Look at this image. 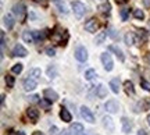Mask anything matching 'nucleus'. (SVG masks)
Returning a JSON list of instances; mask_svg holds the SVG:
<instances>
[{
  "mask_svg": "<svg viewBox=\"0 0 150 135\" xmlns=\"http://www.w3.org/2000/svg\"><path fill=\"white\" fill-rule=\"evenodd\" d=\"M72 10H74V14L76 18H82L86 11V7H85V4L81 3V1H74V3H72Z\"/></svg>",
  "mask_w": 150,
  "mask_h": 135,
  "instance_id": "obj_1",
  "label": "nucleus"
},
{
  "mask_svg": "<svg viewBox=\"0 0 150 135\" xmlns=\"http://www.w3.org/2000/svg\"><path fill=\"white\" fill-rule=\"evenodd\" d=\"M13 13L16 14L21 21H24L25 20V14H27V10H25V6L22 4V3H20V4H16L14 7H13Z\"/></svg>",
  "mask_w": 150,
  "mask_h": 135,
  "instance_id": "obj_2",
  "label": "nucleus"
},
{
  "mask_svg": "<svg viewBox=\"0 0 150 135\" xmlns=\"http://www.w3.org/2000/svg\"><path fill=\"white\" fill-rule=\"evenodd\" d=\"M81 117L85 120V121L91 123V124L92 123H95V116L92 114V112L86 107V106H82V107H81Z\"/></svg>",
  "mask_w": 150,
  "mask_h": 135,
  "instance_id": "obj_3",
  "label": "nucleus"
},
{
  "mask_svg": "<svg viewBox=\"0 0 150 135\" xmlns=\"http://www.w3.org/2000/svg\"><path fill=\"white\" fill-rule=\"evenodd\" d=\"M75 57L79 61H86L88 60V50L83 46H76V49H75Z\"/></svg>",
  "mask_w": 150,
  "mask_h": 135,
  "instance_id": "obj_4",
  "label": "nucleus"
},
{
  "mask_svg": "<svg viewBox=\"0 0 150 135\" xmlns=\"http://www.w3.org/2000/svg\"><path fill=\"white\" fill-rule=\"evenodd\" d=\"M102 63H103V65H104L106 71H111L112 67H114V63H112V60H111V56H110L107 52L102 54Z\"/></svg>",
  "mask_w": 150,
  "mask_h": 135,
  "instance_id": "obj_5",
  "label": "nucleus"
},
{
  "mask_svg": "<svg viewBox=\"0 0 150 135\" xmlns=\"http://www.w3.org/2000/svg\"><path fill=\"white\" fill-rule=\"evenodd\" d=\"M43 95H45V97H46L50 103L56 102V100L59 99V93L56 91H53V89H45V91H43Z\"/></svg>",
  "mask_w": 150,
  "mask_h": 135,
  "instance_id": "obj_6",
  "label": "nucleus"
},
{
  "mask_svg": "<svg viewBox=\"0 0 150 135\" xmlns=\"http://www.w3.org/2000/svg\"><path fill=\"white\" fill-rule=\"evenodd\" d=\"M104 107H106V110H107L108 113L114 114L120 110V104H118V102H115V100H108V102L104 104Z\"/></svg>",
  "mask_w": 150,
  "mask_h": 135,
  "instance_id": "obj_7",
  "label": "nucleus"
},
{
  "mask_svg": "<svg viewBox=\"0 0 150 135\" xmlns=\"http://www.w3.org/2000/svg\"><path fill=\"white\" fill-rule=\"evenodd\" d=\"M121 124H122V131L125 132V134H129L131 131H132V127H134V124H132V121L129 119H127V117H122L121 119Z\"/></svg>",
  "mask_w": 150,
  "mask_h": 135,
  "instance_id": "obj_8",
  "label": "nucleus"
},
{
  "mask_svg": "<svg viewBox=\"0 0 150 135\" xmlns=\"http://www.w3.org/2000/svg\"><path fill=\"white\" fill-rule=\"evenodd\" d=\"M97 28H99V24L96 22V20H95V18H91L89 21H86L85 29L88 31V32H96Z\"/></svg>",
  "mask_w": 150,
  "mask_h": 135,
  "instance_id": "obj_9",
  "label": "nucleus"
},
{
  "mask_svg": "<svg viewBox=\"0 0 150 135\" xmlns=\"http://www.w3.org/2000/svg\"><path fill=\"white\" fill-rule=\"evenodd\" d=\"M13 54H14V56H18V57H25L28 54V52L22 45H16L14 49H13Z\"/></svg>",
  "mask_w": 150,
  "mask_h": 135,
  "instance_id": "obj_10",
  "label": "nucleus"
},
{
  "mask_svg": "<svg viewBox=\"0 0 150 135\" xmlns=\"http://www.w3.org/2000/svg\"><path fill=\"white\" fill-rule=\"evenodd\" d=\"M103 125H104V128H106L108 132H114V130H115L111 117H108V116H104V117H103Z\"/></svg>",
  "mask_w": 150,
  "mask_h": 135,
  "instance_id": "obj_11",
  "label": "nucleus"
},
{
  "mask_svg": "<svg viewBox=\"0 0 150 135\" xmlns=\"http://www.w3.org/2000/svg\"><path fill=\"white\" fill-rule=\"evenodd\" d=\"M36 84H38V81H35V80H32V78H29L28 77L27 80L24 81V89L25 91H33L35 88H36Z\"/></svg>",
  "mask_w": 150,
  "mask_h": 135,
  "instance_id": "obj_12",
  "label": "nucleus"
},
{
  "mask_svg": "<svg viewBox=\"0 0 150 135\" xmlns=\"http://www.w3.org/2000/svg\"><path fill=\"white\" fill-rule=\"evenodd\" d=\"M108 50L114 52V53H115V56L118 57V60H120V61H124V60H125V57H124V53H122V50H121L120 48H117L115 45H111V46H108Z\"/></svg>",
  "mask_w": 150,
  "mask_h": 135,
  "instance_id": "obj_13",
  "label": "nucleus"
},
{
  "mask_svg": "<svg viewBox=\"0 0 150 135\" xmlns=\"http://www.w3.org/2000/svg\"><path fill=\"white\" fill-rule=\"evenodd\" d=\"M27 114H28V117L32 120V123H36L38 119H39V112H38L36 109H33V107L28 109V110H27Z\"/></svg>",
  "mask_w": 150,
  "mask_h": 135,
  "instance_id": "obj_14",
  "label": "nucleus"
},
{
  "mask_svg": "<svg viewBox=\"0 0 150 135\" xmlns=\"http://www.w3.org/2000/svg\"><path fill=\"white\" fill-rule=\"evenodd\" d=\"M70 131H71V132H72L74 135L82 134V132H83V125L79 124V123H74V124L70 127Z\"/></svg>",
  "mask_w": 150,
  "mask_h": 135,
  "instance_id": "obj_15",
  "label": "nucleus"
},
{
  "mask_svg": "<svg viewBox=\"0 0 150 135\" xmlns=\"http://www.w3.org/2000/svg\"><path fill=\"white\" fill-rule=\"evenodd\" d=\"M60 117H61V120L63 121H65V123H70L71 121V113L67 110V109H64V107H61V112H60Z\"/></svg>",
  "mask_w": 150,
  "mask_h": 135,
  "instance_id": "obj_16",
  "label": "nucleus"
},
{
  "mask_svg": "<svg viewBox=\"0 0 150 135\" xmlns=\"http://www.w3.org/2000/svg\"><path fill=\"white\" fill-rule=\"evenodd\" d=\"M53 3L59 7L60 13H63V14H67V13H68V10H67V4H65L63 0H53Z\"/></svg>",
  "mask_w": 150,
  "mask_h": 135,
  "instance_id": "obj_17",
  "label": "nucleus"
},
{
  "mask_svg": "<svg viewBox=\"0 0 150 135\" xmlns=\"http://www.w3.org/2000/svg\"><path fill=\"white\" fill-rule=\"evenodd\" d=\"M110 88H111V91L114 93H118L120 92V80L118 78H112L110 81Z\"/></svg>",
  "mask_w": 150,
  "mask_h": 135,
  "instance_id": "obj_18",
  "label": "nucleus"
},
{
  "mask_svg": "<svg viewBox=\"0 0 150 135\" xmlns=\"http://www.w3.org/2000/svg\"><path fill=\"white\" fill-rule=\"evenodd\" d=\"M124 41H125V45L127 46H132V45L135 43V35L134 33H125V36H124Z\"/></svg>",
  "mask_w": 150,
  "mask_h": 135,
  "instance_id": "obj_19",
  "label": "nucleus"
},
{
  "mask_svg": "<svg viewBox=\"0 0 150 135\" xmlns=\"http://www.w3.org/2000/svg\"><path fill=\"white\" fill-rule=\"evenodd\" d=\"M28 77L35 80V81H38V80L40 78V68H32V70L28 72Z\"/></svg>",
  "mask_w": 150,
  "mask_h": 135,
  "instance_id": "obj_20",
  "label": "nucleus"
},
{
  "mask_svg": "<svg viewBox=\"0 0 150 135\" xmlns=\"http://www.w3.org/2000/svg\"><path fill=\"white\" fill-rule=\"evenodd\" d=\"M124 88H125V92L128 95H135V88H134V84L131 81H125L124 82Z\"/></svg>",
  "mask_w": 150,
  "mask_h": 135,
  "instance_id": "obj_21",
  "label": "nucleus"
},
{
  "mask_svg": "<svg viewBox=\"0 0 150 135\" xmlns=\"http://www.w3.org/2000/svg\"><path fill=\"white\" fill-rule=\"evenodd\" d=\"M4 25L7 27V29H11V28L14 27V18H13V16H10V14H7V16H4Z\"/></svg>",
  "mask_w": 150,
  "mask_h": 135,
  "instance_id": "obj_22",
  "label": "nucleus"
},
{
  "mask_svg": "<svg viewBox=\"0 0 150 135\" xmlns=\"http://www.w3.org/2000/svg\"><path fill=\"white\" fill-rule=\"evenodd\" d=\"M96 95L99 97H106L107 96V88L104 87V85H99V87H97V91H96Z\"/></svg>",
  "mask_w": 150,
  "mask_h": 135,
  "instance_id": "obj_23",
  "label": "nucleus"
},
{
  "mask_svg": "<svg viewBox=\"0 0 150 135\" xmlns=\"http://www.w3.org/2000/svg\"><path fill=\"white\" fill-rule=\"evenodd\" d=\"M22 39H24L27 43H32L33 41H35V38H33V33L29 32V31H25V32L22 33Z\"/></svg>",
  "mask_w": 150,
  "mask_h": 135,
  "instance_id": "obj_24",
  "label": "nucleus"
},
{
  "mask_svg": "<svg viewBox=\"0 0 150 135\" xmlns=\"http://www.w3.org/2000/svg\"><path fill=\"white\" fill-rule=\"evenodd\" d=\"M99 10L102 11L103 14H108V13H110V10H111V6L108 4V3H103V4L99 6Z\"/></svg>",
  "mask_w": 150,
  "mask_h": 135,
  "instance_id": "obj_25",
  "label": "nucleus"
},
{
  "mask_svg": "<svg viewBox=\"0 0 150 135\" xmlns=\"http://www.w3.org/2000/svg\"><path fill=\"white\" fill-rule=\"evenodd\" d=\"M106 36H107V33H106V32H100L96 36V39H95V43H96V45H102L103 41L106 39Z\"/></svg>",
  "mask_w": 150,
  "mask_h": 135,
  "instance_id": "obj_26",
  "label": "nucleus"
},
{
  "mask_svg": "<svg viewBox=\"0 0 150 135\" xmlns=\"http://www.w3.org/2000/svg\"><path fill=\"white\" fill-rule=\"evenodd\" d=\"M95 77H96V71L93 70V68H91V70H88L85 72V78L88 80V81H92Z\"/></svg>",
  "mask_w": 150,
  "mask_h": 135,
  "instance_id": "obj_27",
  "label": "nucleus"
},
{
  "mask_svg": "<svg viewBox=\"0 0 150 135\" xmlns=\"http://www.w3.org/2000/svg\"><path fill=\"white\" fill-rule=\"evenodd\" d=\"M134 17L135 18H138V20H143L145 18V13L142 10H139V9H135L134 10Z\"/></svg>",
  "mask_w": 150,
  "mask_h": 135,
  "instance_id": "obj_28",
  "label": "nucleus"
},
{
  "mask_svg": "<svg viewBox=\"0 0 150 135\" xmlns=\"http://www.w3.org/2000/svg\"><path fill=\"white\" fill-rule=\"evenodd\" d=\"M6 84H7V87H8V88L14 87V77H11V75L6 77Z\"/></svg>",
  "mask_w": 150,
  "mask_h": 135,
  "instance_id": "obj_29",
  "label": "nucleus"
},
{
  "mask_svg": "<svg viewBox=\"0 0 150 135\" xmlns=\"http://www.w3.org/2000/svg\"><path fill=\"white\" fill-rule=\"evenodd\" d=\"M11 71H13L14 74H20V72L22 71V64H20V63H18V64L13 65V68H11Z\"/></svg>",
  "mask_w": 150,
  "mask_h": 135,
  "instance_id": "obj_30",
  "label": "nucleus"
},
{
  "mask_svg": "<svg viewBox=\"0 0 150 135\" xmlns=\"http://www.w3.org/2000/svg\"><path fill=\"white\" fill-rule=\"evenodd\" d=\"M128 16H129V10H128V9H124V10H121V18H122V21H127V20H128Z\"/></svg>",
  "mask_w": 150,
  "mask_h": 135,
  "instance_id": "obj_31",
  "label": "nucleus"
},
{
  "mask_svg": "<svg viewBox=\"0 0 150 135\" xmlns=\"http://www.w3.org/2000/svg\"><path fill=\"white\" fill-rule=\"evenodd\" d=\"M33 38H35V41H42L43 39V33L39 32V31H33Z\"/></svg>",
  "mask_w": 150,
  "mask_h": 135,
  "instance_id": "obj_32",
  "label": "nucleus"
},
{
  "mask_svg": "<svg viewBox=\"0 0 150 135\" xmlns=\"http://www.w3.org/2000/svg\"><path fill=\"white\" fill-rule=\"evenodd\" d=\"M140 85H142V88H143V89L150 91V84L146 81V80H140Z\"/></svg>",
  "mask_w": 150,
  "mask_h": 135,
  "instance_id": "obj_33",
  "label": "nucleus"
},
{
  "mask_svg": "<svg viewBox=\"0 0 150 135\" xmlns=\"http://www.w3.org/2000/svg\"><path fill=\"white\" fill-rule=\"evenodd\" d=\"M108 36H111L112 39H117V33H115V31L112 29V28H108Z\"/></svg>",
  "mask_w": 150,
  "mask_h": 135,
  "instance_id": "obj_34",
  "label": "nucleus"
},
{
  "mask_svg": "<svg viewBox=\"0 0 150 135\" xmlns=\"http://www.w3.org/2000/svg\"><path fill=\"white\" fill-rule=\"evenodd\" d=\"M46 53H47V56L53 57L54 54H56V50H54L53 48H47V49H46Z\"/></svg>",
  "mask_w": 150,
  "mask_h": 135,
  "instance_id": "obj_35",
  "label": "nucleus"
},
{
  "mask_svg": "<svg viewBox=\"0 0 150 135\" xmlns=\"http://www.w3.org/2000/svg\"><path fill=\"white\" fill-rule=\"evenodd\" d=\"M29 100H31V103H38V102H39V96H36V95H33V96L29 97Z\"/></svg>",
  "mask_w": 150,
  "mask_h": 135,
  "instance_id": "obj_36",
  "label": "nucleus"
},
{
  "mask_svg": "<svg viewBox=\"0 0 150 135\" xmlns=\"http://www.w3.org/2000/svg\"><path fill=\"white\" fill-rule=\"evenodd\" d=\"M0 35H1V45H4L6 43V33L1 31V32H0Z\"/></svg>",
  "mask_w": 150,
  "mask_h": 135,
  "instance_id": "obj_37",
  "label": "nucleus"
},
{
  "mask_svg": "<svg viewBox=\"0 0 150 135\" xmlns=\"http://www.w3.org/2000/svg\"><path fill=\"white\" fill-rule=\"evenodd\" d=\"M143 6L146 9H150V0H143Z\"/></svg>",
  "mask_w": 150,
  "mask_h": 135,
  "instance_id": "obj_38",
  "label": "nucleus"
},
{
  "mask_svg": "<svg viewBox=\"0 0 150 135\" xmlns=\"http://www.w3.org/2000/svg\"><path fill=\"white\" fill-rule=\"evenodd\" d=\"M50 134H57V128H56V127H53V128H52V130H50Z\"/></svg>",
  "mask_w": 150,
  "mask_h": 135,
  "instance_id": "obj_39",
  "label": "nucleus"
},
{
  "mask_svg": "<svg viewBox=\"0 0 150 135\" xmlns=\"http://www.w3.org/2000/svg\"><path fill=\"white\" fill-rule=\"evenodd\" d=\"M118 4H124V3H127V0H115Z\"/></svg>",
  "mask_w": 150,
  "mask_h": 135,
  "instance_id": "obj_40",
  "label": "nucleus"
},
{
  "mask_svg": "<svg viewBox=\"0 0 150 135\" xmlns=\"http://www.w3.org/2000/svg\"><path fill=\"white\" fill-rule=\"evenodd\" d=\"M138 135H146V132L143 130H139V132H138Z\"/></svg>",
  "mask_w": 150,
  "mask_h": 135,
  "instance_id": "obj_41",
  "label": "nucleus"
},
{
  "mask_svg": "<svg viewBox=\"0 0 150 135\" xmlns=\"http://www.w3.org/2000/svg\"><path fill=\"white\" fill-rule=\"evenodd\" d=\"M4 99H6V96L4 95H1V104H3V106H4Z\"/></svg>",
  "mask_w": 150,
  "mask_h": 135,
  "instance_id": "obj_42",
  "label": "nucleus"
},
{
  "mask_svg": "<svg viewBox=\"0 0 150 135\" xmlns=\"http://www.w3.org/2000/svg\"><path fill=\"white\" fill-rule=\"evenodd\" d=\"M146 120H147V124L150 125V114H149V116H147V119H146Z\"/></svg>",
  "mask_w": 150,
  "mask_h": 135,
  "instance_id": "obj_43",
  "label": "nucleus"
},
{
  "mask_svg": "<svg viewBox=\"0 0 150 135\" xmlns=\"http://www.w3.org/2000/svg\"><path fill=\"white\" fill-rule=\"evenodd\" d=\"M33 135H43V134H42V132H38V131H36V132H33Z\"/></svg>",
  "mask_w": 150,
  "mask_h": 135,
  "instance_id": "obj_44",
  "label": "nucleus"
},
{
  "mask_svg": "<svg viewBox=\"0 0 150 135\" xmlns=\"http://www.w3.org/2000/svg\"><path fill=\"white\" fill-rule=\"evenodd\" d=\"M10 135H20V134H16V132H11Z\"/></svg>",
  "mask_w": 150,
  "mask_h": 135,
  "instance_id": "obj_45",
  "label": "nucleus"
},
{
  "mask_svg": "<svg viewBox=\"0 0 150 135\" xmlns=\"http://www.w3.org/2000/svg\"><path fill=\"white\" fill-rule=\"evenodd\" d=\"M76 135H83V134H76Z\"/></svg>",
  "mask_w": 150,
  "mask_h": 135,
  "instance_id": "obj_46",
  "label": "nucleus"
}]
</instances>
